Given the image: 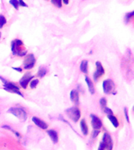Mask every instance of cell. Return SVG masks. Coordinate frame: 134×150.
Wrapping results in <instances>:
<instances>
[{
	"instance_id": "7402d4cb",
	"label": "cell",
	"mask_w": 134,
	"mask_h": 150,
	"mask_svg": "<svg viewBox=\"0 0 134 150\" xmlns=\"http://www.w3.org/2000/svg\"><path fill=\"white\" fill-rule=\"evenodd\" d=\"M38 80L34 79V80H32L31 81L30 87L31 88H36V86L38 85Z\"/></svg>"
},
{
	"instance_id": "277c9868",
	"label": "cell",
	"mask_w": 134,
	"mask_h": 150,
	"mask_svg": "<svg viewBox=\"0 0 134 150\" xmlns=\"http://www.w3.org/2000/svg\"><path fill=\"white\" fill-rule=\"evenodd\" d=\"M35 59L33 54H29L26 56L25 59L24 61V67L26 70H30L35 66Z\"/></svg>"
},
{
	"instance_id": "e0dca14e",
	"label": "cell",
	"mask_w": 134,
	"mask_h": 150,
	"mask_svg": "<svg viewBox=\"0 0 134 150\" xmlns=\"http://www.w3.org/2000/svg\"><path fill=\"white\" fill-rule=\"evenodd\" d=\"M46 68L42 67V68H40L39 70H38L37 75L39 77H43L45 75H46Z\"/></svg>"
},
{
	"instance_id": "484cf974",
	"label": "cell",
	"mask_w": 134,
	"mask_h": 150,
	"mask_svg": "<svg viewBox=\"0 0 134 150\" xmlns=\"http://www.w3.org/2000/svg\"><path fill=\"white\" fill-rule=\"evenodd\" d=\"M18 2H19V6H23V7H28V5L24 2V0H18Z\"/></svg>"
},
{
	"instance_id": "7a4b0ae2",
	"label": "cell",
	"mask_w": 134,
	"mask_h": 150,
	"mask_svg": "<svg viewBox=\"0 0 134 150\" xmlns=\"http://www.w3.org/2000/svg\"><path fill=\"white\" fill-rule=\"evenodd\" d=\"M66 114L70 118L72 121L78 122V120L80 119L81 117V112L80 110L78 107H71L66 110Z\"/></svg>"
},
{
	"instance_id": "ac0fdd59",
	"label": "cell",
	"mask_w": 134,
	"mask_h": 150,
	"mask_svg": "<svg viewBox=\"0 0 134 150\" xmlns=\"http://www.w3.org/2000/svg\"><path fill=\"white\" fill-rule=\"evenodd\" d=\"M51 2L57 8L62 7V0H51Z\"/></svg>"
},
{
	"instance_id": "f1b7e54d",
	"label": "cell",
	"mask_w": 134,
	"mask_h": 150,
	"mask_svg": "<svg viewBox=\"0 0 134 150\" xmlns=\"http://www.w3.org/2000/svg\"><path fill=\"white\" fill-rule=\"evenodd\" d=\"M99 133H100V131H99V130H95V131H93V138H96V136L98 135Z\"/></svg>"
},
{
	"instance_id": "d4e9b609",
	"label": "cell",
	"mask_w": 134,
	"mask_h": 150,
	"mask_svg": "<svg viewBox=\"0 0 134 150\" xmlns=\"http://www.w3.org/2000/svg\"><path fill=\"white\" fill-rule=\"evenodd\" d=\"M103 112L108 115H113V111L110 110V108H108V107L103 108Z\"/></svg>"
},
{
	"instance_id": "3957f363",
	"label": "cell",
	"mask_w": 134,
	"mask_h": 150,
	"mask_svg": "<svg viewBox=\"0 0 134 150\" xmlns=\"http://www.w3.org/2000/svg\"><path fill=\"white\" fill-rule=\"evenodd\" d=\"M4 89L6 91H9V92L17 94V95H19L21 97H24L23 94L19 91L18 87L15 85L14 84H13V83H11V82H9L8 81L6 83H4Z\"/></svg>"
},
{
	"instance_id": "8992f818",
	"label": "cell",
	"mask_w": 134,
	"mask_h": 150,
	"mask_svg": "<svg viewBox=\"0 0 134 150\" xmlns=\"http://www.w3.org/2000/svg\"><path fill=\"white\" fill-rule=\"evenodd\" d=\"M102 142L103 143V145L105 146V149H107V150H112L113 148V142L112 139H111V137L108 133L105 132L103 134V138H102Z\"/></svg>"
},
{
	"instance_id": "9a60e30c",
	"label": "cell",
	"mask_w": 134,
	"mask_h": 150,
	"mask_svg": "<svg viewBox=\"0 0 134 150\" xmlns=\"http://www.w3.org/2000/svg\"><path fill=\"white\" fill-rule=\"evenodd\" d=\"M80 70L82 73L87 74L88 73V61L83 60L80 64Z\"/></svg>"
},
{
	"instance_id": "44dd1931",
	"label": "cell",
	"mask_w": 134,
	"mask_h": 150,
	"mask_svg": "<svg viewBox=\"0 0 134 150\" xmlns=\"http://www.w3.org/2000/svg\"><path fill=\"white\" fill-rule=\"evenodd\" d=\"M133 16H134V11L125 14V21H129L132 18H133Z\"/></svg>"
},
{
	"instance_id": "4dcf8cb0",
	"label": "cell",
	"mask_w": 134,
	"mask_h": 150,
	"mask_svg": "<svg viewBox=\"0 0 134 150\" xmlns=\"http://www.w3.org/2000/svg\"><path fill=\"white\" fill-rule=\"evenodd\" d=\"M62 1H63V3L65 5H68L69 3V0H62Z\"/></svg>"
},
{
	"instance_id": "4fadbf2b",
	"label": "cell",
	"mask_w": 134,
	"mask_h": 150,
	"mask_svg": "<svg viewBox=\"0 0 134 150\" xmlns=\"http://www.w3.org/2000/svg\"><path fill=\"white\" fill-rule=\"evenodd\" d=\"M80 127H81V131H82V134L84 135H87L88 133H89V128H88L86 122L85 120H82L81 122H80Z\"/></svg>"
},
{
	"instance_id": "9c48e42d",
	"label": "cell",
	"mask_w": 134,
	"mask_h": 150,
	"mask_svg": "<svg viewBox=\"0 0 134 150\" xmlns=\"http://www.w3.org/2000/svg\"><path fill=\"white\" fill-rule=\"evenodd\" d=\"M32 75H31V74L28 73V74H25L24 75L22 78L20 80V84L21 85V87L23 88H27V86H28V83L33 78Z\"/></svg>"
},
{
	"instance_id": "603a6c76",
	"label": "cell",
	"mask_w": 134,
	"mask_h": 150,
	"mask_svg": "<svg viewBox=\"0 0 134 150\" xmlns=\"http://www.w3.org/2000/svg\"><path fill=\"white\" fill-rule=\"evenodd\" d=\"M2 128H6V129H7V130H9V131H11L12 132H13L14 134H16V135L17 136L18 138H20V137H21V136H20V134H19V133H17L16 131L13 130V129H12L10 127L7 126V125H3V126H2Z\"/></svg>"
},
{
	"instance_id": "83f0119b",
	"label": "cell",
	"mask_w": 134,
	"mask_h": 150,
	"mask_svg": "<svg viewBox=\"0 0 134 150\" xmlns=\"http://www.w3.org/2000/svg\"><path fill=\"white\" fill-rule=\"evenodd\" d=\"M105 149V146L103 145V143L101 142L100 143V145H99V148H98V150H104Z\"/></svg>"
},
{
	"instance_id": "4316f807",
	"label": "cell",
	"mask_w": 134,
	"mask_h": 150,
	"mask_svg": "<svg viewBox=\"0 0 134 150\" xmlns=\"http://www.w3.org/2000/svg\"><path fill=\"white\" fill-rule=\"evenodd\" d=\"M124 112H125V119H126L127 122L129 123V115H128V111H127L126 108L124 109Z\"/></svg>"
},
{
	"instance_id": "5b68a950",
	"label": "cell",
	"mask_w": 134,
	"mask_h": 150,
	"mask_svg": "<svg viewBox=\"0 0 134 150\" xmlns=\"http://www.w3.org/2000/svg\"><path fill=\"white\" fill-rule=\"evenodd\" d=\"M115 88V83L112 80H105L103 82V90L105 94H110Z\"/></svg>"
},
{
	"instance_id": "7c38bea8",
	"label": "cell",
	"mask_w": 134,
	"mask_h": 150,
	"mask_svg": "<svg viewBox=\"0 0 134 150\" xmlns=\"http://www.w3.org/2000/svg\"><path fill=\"white\" fill-rule=\"evenodd\" d=\"M47 134L54 144H56L58 142V134L55 130H49V131H47Z\"/></svg>"
},
{
	"instance_id": "f546056e",
	"label": "cell",
	"mask_w": 134,
	"mask_h": 150,
	"mask_svg": "<svg viewBox=\"0 0 134 150\" xmlns=\"http://www.w3.org/2000/svg\"><path fill=\"white\" fill-rule=\"evenodd\" d=\"M13 69L15 70H16V71H18V72H21V71H22V69H21V68H19V67H13Z\"/></svg>"
},
{
	"instance_id": "6da1fadb",
	"label": "cell",
	"mask_w": 134,
	"mask_h": 150,
	"mask_svg": "<svg viewBox=\"0 0 134 150\" xmlns=\"http://www.w3.org/2000/svg\"><path fill=\"white\" fill-rule=\"evenodd\" d=\"M8 112L11 113V114L14 115L15 117H16L20 120L21 121H25L27 120V112L23 108L20 107H11L9 109Z\"/></svg>"
},
{
	"instance_id": "ffe728a7",
	"label": "cell",
	"mask_w": 134,
	"mask_h": 150,
	"mask_svg": "<svg viewBox=\"0 0 134 150\" xmlns=\"http://www.w3.org/2000/svg\"><path fill=\"white\" fill-rule=\"evenodd\" d=\"M9 3H10V4H11L16 9H19V6H19L18 0H9Z\"/></svg>"
},
{
	"instance_id": "2e32d148",
	"label": "cell",
	"mask_w": 134,
	"mask_h": 150,
	"mask_svg": "<svg viewBox=\"0 0 134 150\" xmlns=\"http://www.w3.org/2000/svg\"><path fill=\"white\" fill-rule=\"evenodd\" d=\"M108 118L109 119L111 123H112L113 126L115 127H118V125H119V123L118 121V119L115 116H113V115H108Z\"/></svg>"
},
{
	"instance_id": "5bb4252c",
	"label": "cell",
	"mask_w": 134,
	"mask_h": 150,
	"mask_svg": "<svg viewBox=\"0 0 134 150\" xmlns=\"http://www.w3.org/2000/svg\"><path fill=\"white\" fill-rule=\"evenodd\" d=\"M86 82L87 85H88V88H89V91L90 92V94L93 95L95 93V88H94V85L93 84V81L89 79L88 77H86Z\"/></svg>"
},
{
	"instance_id": "ba28073f",
	"label": "cell",
	"mask_w": 134,
	"mask_h": 150,
	"mask_svg": "<svg viewBox=\"0 0 134 150\" xmlns=\"http://www.w3.org/2000/svg\"><path fill=\"white\" fill-rule=\"evenodd\" d=\"M90 117H91V124L95 130H99L100 128H101V127H102V121L101 120V119L97 116L94 114L90 115Z\"/></svg>"
},
{
	"instance_id": "52a82bcc",
	"label": "cell",
	"mask_w": 134,
	"mask_h": 150,
	"mask_svg": "<svg viewBox=\"0 0 134 150\" xmlns=\"http://www.w3.org/2000/svg\"><path fill=\"white\" fill-rule=\"evenodd\" d=\"M96 70L95 71L93 74V79L95 81H96L98 80L99 77H101L102 75L104 74V69H103V66L101 65V62L97 61L96 63Z\"/></svg>"
},
{
	"instance_id": "30bf717a",
	"label": "cell",
	"mask_w": 134,
	"mask_h": 150,
	"mask_svg": "<svg viewBox=\"0 0 134 150\" xmlns=\"http://www.w3.org/2000/svg\"><path fill=\"white\" fill-rule=\"evenodd\" d=\"M31 120H32V121L35 123V124L36 126L40 127V128L42 129V130H46L47 127H48V124H47L46 122L43 121V120H42L41 119L38 118V117H33Z\"/></svg>"
},
{
	"instance_id": "8fae6325",
	"label": "cell",
	"mask_w": 134,
	"mask_h": 150,
	"mask_svg": "<svg viewBox=\"0 0 134 150\" xmlns=\"http://www.w3.org/2000/svg\"><path fill=\"white\" fill-rule=\"evenodd\" d=\"M70 98L71 100L75 103V105H78V103H79V94H78V91H77L75 89L72 90L70 93Z\"/></svg>"
},
{
	"instance_id": "cb8c5ba5",
	"label": "cell",
	"mask_w": 134,
	"mask_h": 150,
	"mask_svg": "<svg viewBox=\"0 0 134 150\" xmlns=\"http://www.w3.org/2000/svg\"><path fill=\"white\" fill-rule=\"evenodd\" d=\"M100 104H101V107L104 108L106 107V105H107V100H106L105 98H101L100 99Z\"/></svg>"
},
{
	"instance_id": "d6986e66",
	"label": "cell",
	"mask_w": 134,
	"mask_h": 150,
	"mask_svg": "<svg viewBox=\"0 0 134 150\" xmlns=\"http://www.w3.org/2000/svg\"><path fill=\"white\" fill-rule=\"evenodd\" d=\"M6 23V19L5 18L3 15H0V29Z\"/></svg>"
}]
</instances>
